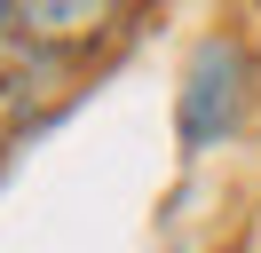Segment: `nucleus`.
Returning a JSON list of instances; mask_svg holds the SVG:
<instances>
[{"instance_id":"obj_1","label":"nucleus","mask_w":261,"mask_h":253,"mask_svg":"<svg viewBox=\"0 0 261 253\" xmlns=\"http://www.w3.org/2000/svg\"><path fill=\"white\" fill-rule=\"evenodd\" d=\"M245 103H253V47L245 32H206L182 63V87H174V135L182 150H214L245 127Z\"/></svg>"},{"instance_id":"obj_2","label":"nucleus","mask_w":261,"mask_h":253,"mask_svg":"<svg viewBox=\"0 0 261 253\" xmlns=\"http://www.w3.org/2000/svg\"><path fill=\"white\" fill-rule=\"evenodd\" d=\"M8 32H16V8H0V40H8Z\"/></svg>"}]
</instances>
